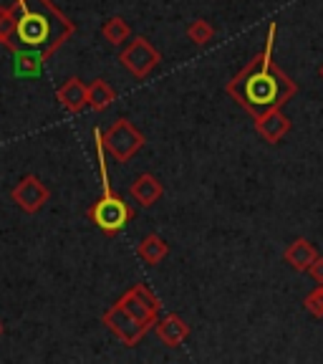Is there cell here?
I'll return each mask as SVG.
<instances>
[{"label": "cell", "mask_w": 323, "mask_h": 364, "mask_svg": "<svg viewBox=\"0 0 323 364\" xmlns=\"http://www.w3.org/2000/svg\"><path fill=\"white\" fill-rule=\"evenodd\" d=\"M13 31H16V13L13 8H0V43L6 46Z\"/></svg>", "instance_id": "cell-20"}, {"label": "cell", "mask_w": 323, "mask_h": 364, "mask_svg": "<svg viewBox=\"0 0 323 364\" xmlns=\"http://www.w3.org/2000/svg\"><path fill=\"white\" fill-rule=\"evenodd\" d=\"M102 142H104V149H106L116 162H129V159L144 147V136L134 129L131 122L119 119L104 132Z\"/></svg>", "instance_id": "cell-4"}, {"label": "cell", "mask_w": 323, "mask_h": 364, "mask_svg": "<svg viewBox=\"0 0 323 364\" xmlns=\"http://www.w3.org/2000/svg\"><path fill=\"white\" fill-rule=\"evenodd\" d=\"M0 334H3V324H0Z\"/></svg>", "instance_id": "cell-23"}, {"label": "cell", "mask_w": 323, "mask_h": 364, "mask_svg": "<svg viewBox=\"0 0 323 364\" xmlns=\"http://www.w3.org/2000/svg\"><path fill=\"white\" fill-rule=\"evenodd\" d=\"M136 253H139V258H142V261H147L149 266H157V263L162 261L167 253H170V245L159 238V235L152 233V235H147L142 243L136 245Z\"/></svg>", "instance_id": "cell-15"}, {"label": "cell", "mask_w": 323, "mask_h": 364, "mask_svg": "<svg viewBox=\"0 0 323 364\" xmlns=\"http://www.w3.org/2000/svg\"><path fill=\"white\" fill-rule=\"evenodd\" d=\"M11 8L16 13V31L6 43L11 51H35L48 58L74 33L71 18L63 16L51 0H16Z\"/></svg>", "instance_id": "cell-2"}, {"label": "cell", "mask_w": 323, "mask_h": 364, "mask_svg": "<svg viewBox=\"0 0 323 364\" xmlns=\"http://www.w3.org/2000/svg\"><path fill=\"white\" fill-rule=\"evenodd\" d=\"M154 334H157V339L162 341L165 347H180L182 341L190 336V326L185 318H180L177 314H170V316H165V318H157Z\"/></svg>", "instance_id": "cell-11"}, {"label": "cell", "mask_w": 323, "mask_h": 364, "mask_svg": "<svg viewBox=\"0 0 323 364\" xmlns=\"http://www.w3.org/2000/svg\"><path fill=\"white\" fill-rule=\"evenodd\" d=\"M162 182L157 180L154 175H142L136 177L134 182H131L129 188V195L134 198V203H139L142 208H149V205H154L159 198H162Z\"/></svg>", "instance_id": "cell-13"}, {"label": "cell", "mask_w": 323, "mask_h": 364, "mask_svg": "<svg viewBox=\"0 0 323 364\" xmlns=\"http://www.w3.org/2000/svg\"><path fill=\"white\" fill-rule=\"evenodd\" d=\"M303 306H306V311L311 314L313 318H323V284H318L316 289L306 296Z\"/></svg>", "instance_id": "cell-19"}, {"label": "cell", "mask_w": 323, "mask_h": 364, "mask_svg": "<svg viewBox=\"0 0 323 364\" xmlns=\"http://www.w3.org/2000/svg\"><path fill=\"white\" fill-rule=\"evenodd\" d=\"M102 33L111 46H121V43H126L131 28H129V23H126L124 18H109V21L102 26Z\"/></svg>", "instance_id": "cell-17"}, {"label": "cell", "mask_w": 323, "mask_h": 364, "mask_svg": "<svg viewBox=\"0 0 323 364\" xmlns=\"http://www.w3.org/2000/svg\"><path fill=\"white\" fill-rule=\"evenodd\" d=\"M119 61L129 68L136 79H144V76H149L154 68H157L159 51L154 48L152 43H149L147 38H134L129 46H126L124 51H121Z\"/></svg>", "instance_id": "cell-7"}, {"label": "cell", "mask_w": 323, "mask_h": 364, "mask_svg": "<svg viewBox=\"0 0 323 364\" xmlns=\"http://www.w3.org/2000/svg\"><path fill=\"white\" fill-rule=\"evenodd\" d=\"M56 99L66 112L79 114L89 107V86L81 79H68L66 84L56 91Z\"/></svg>", "instance_id": "cell-12"}, {"label": "cell", "mask_w": 323, "mask_h": 364, "mask_svg": "<svg viewBox=\"0 0 323 364\" xmlns=\"http://www.w3.org/2000/svg\"><path fill=\"white\" fill-rule=\"evenodd\" d=\"M187 38L192 41L195 46H204V43H210V41L215 38V28H212V23L197 18V21H192L187 26Z\"/></svg>", "instance_id": "cell-18"}, {"label": "cell", "mask_w": 323, "mask_h": 364, "mask_svg": "<svg viewBox=\"0 0 323 364\" xmlns=\"http://www.w3.org/2000/svg\"><path fill=\"white\" fill-rule=\"evenodd\" d=\"M134 218L131 205H126L121 198H116L114 193H104L102 200L89 208V220L106 235H116L126 228V223Z\"/></svg>", "instance_id": "cell-3"}, {"label": "cell", "mask_w": 323, "mask_h": 364, "mask_svg": "<svg viewBox=\"0 0 323 364\" xmlns=\"http://www.w3.org/2000/svg\"><path fill=\"white\" fill-rule=\"evenodd\" d=\"M278 23L273 21L268 26L265 46L238 76L227 81V94L256 119L258 114L270 109H283L290 99L298 94V84L285 74L278 63L273 61V46H275Z\"/></svg>", "instance_id": "cell-1"}, {"label": "cell", "mask_w": 323, "mask_h": 364, "mask_svg": "<svg viewBox=\"0 0 323 364\" xmlns=\"http://www.w3.org/2000/svg\"><path fill=\"white\" fill-rule=\"evenodd\" d=\"M16 53V76H23V79H33V76H40L43 71V61L45 58L35 51H13Z\"/></svg>", "instance_id": "cell-14"}, {"label": "cell", "mask_w": 323, "mask_h": 364, "mask_svg": "<svg viewBox=\"0 0 323 364\" xmlns=\"http://www.w3.org/2000/svg\"><path fill=\"white\" fill-rule=\"evenodd\" d=\"M256 132L268 144H278L290 132V119L283 114V109H270L256 117Z\"/></svg>", "instance_id": "cell-9"}, {"label": "cell", "mask_w": 323, "mask_h": 364, "mask_svg": "<svg viewBox=\"0 0 323 364\" xmlns=\"http://www.w3.org/2000/svg\"><path fill=\"white\" fill-rule=\"evenodd\" d=\"M308 276H311L316 284H323V256H318L316 261H313V266L308 268Z\"/></svg>", "instance_id": "cell-21"}, {"label": "cell", "mask_w": 323, "mask_h": 364, "mask_svg": "<svg viewBox=\"0 0 323 364\" xmlns=\"http://www.w3.org/2000/svg\"><path fill=\"white\" fill-rule=\"evenodd\" d=\"M119 304L126 309V311L131 314V316L136 318V321H142V324H147L149 329H152V326L157 324L159 301H157V296H154L152 291H149L144 284L131 286V289L126 291V294L119 299Z\"/></svg>", "instance_id": "cell-6"}, {"label": "cell", "mask_w": 323, "mask_h": 364, "mask_svg": "<svg viewBox=\"0 0 323 364\" xmlns=\"http://www.w3.org/2000/svg\"><path fill=\"white\" fill-rule=\"evenodd\" d=\"M318 76H321V79H323V63H321V66H318Z\"/></svg>", "instance_id": "cell-22"}, {"label": "cell", "mask_w": 323, "mask_h": 364, "mask_svg": "<svg viewBox=\"0 0 323 364\" xmlns=\"http://www.w3.org/2000/svg\"><path fill=\"white\" fill-rule=\"evenodd\" d=\"M321 256L318 248L308 238H295L293 243H288V248L283 250V261L293 268L295 273H308V268L313 266V261Z\"/></svg>", "instance_id": "cell-10"}, {"label": "cell", "mask_w": 323, "mask_h": 364, "mask_svg": "<svg viewBox=\"0 0 323 364\" xmlns=\"http://www.w3.org/2000/svg\"><path fill=\"white\" fill-rule=\"evenodd\" d=\"M11 198H13V203H16L23 213H38L40 208L48 203L51 193H48V188H45L38 177L28 175V177H23L16 188H13Z\"/></svg>", "instance_id": "cell-8"}, {"label": "cell", "mask_w": 323, "mask_h": 364, "mask_svg": "<svg viewBox=\"0 0 323 364\" xmlns=\"http://www.w3.org/2000/svg\"><path fill=\"white\" fill-rule=\"evenodd\" d=\"M114 99H116V91H114L111 86L106 84V81L97 79L94 84H89V107L91 109L102 112V109L111 107Z\"/></svg>", "instance_id": "cell-16"}, {"label": "cell", "mask_w": 323, "mask_h": 364, "mask_svg": "<svg viewBox=\"0 0 323 364\" xmlns=\"http://www.w3.org/2000/svg\"><path fill=\"white\" fill-rule=\"evenodd\" d=\"M102 318H104V324L111 329V334L119 336L126 347H134V344H139V341H142V336L149 331V326L142 324V321H136V318L131 316V314L126 311L119 301L114 304L111 309H106Z\"/></svg>", "instance_id": "cell-5"}]
</instances>
